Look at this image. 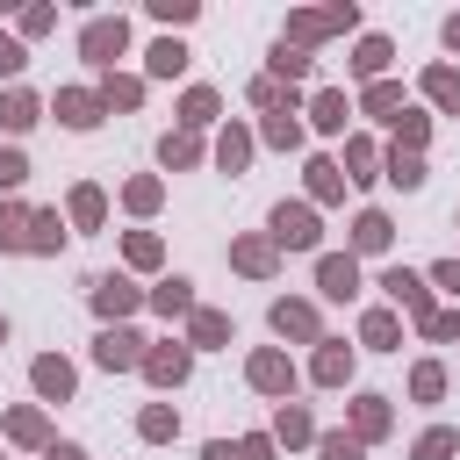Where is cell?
I'll use <instances>...</instances> for the list:
<instances>
[{"instance_id": "obj_1", "label": "cell", "mask_w": 460, "mask_h": 460, "mask_svg": "<svg viewBox=\"0 0 460 460\" xmlns=\"http://www.w3.org/2000/svg\"><path fill=\"white\" fill-rule=\"evenodd\" d=\"M345 29H359V7L352 0H338V7H295L288 14V29H280V43H323V36H345Z\"/></svg>"}, {"instance_id": "obj_2", "label": "cell", "mask_w": 460, "mask_h": 460, "mask_svg": "<svg viewBox=\"0 0 460 460\" xmlns=\"http://www.w3.org/2000/svg\"><path fill=\"white\" fill-rule=\"evenodd\" d=\"M122 50H129V22H122V14H93V22L79 29V58H86L101 79L115 72V58H122Z\"/></svg>"}, {"instance_id": "obj_3", "label": "cell", "mask_w": 460, "mask_h": 460, "mask_svg": "<svg viewBox=\"0 0 460 460\" xmlns=\"http://www.w3.org/2000/svg\"><path fill=\"white\" fill-rule=\"evenodd\" d=\"M266 237H273L280 252H316V244H323V223H316L309 201H280L273 223H266Z\"/></svg>"}, {"instance_id": "obj_4", "label": "cell", "mask_w": 460, "mask_h": 460, "mask_svg": "<svg viewBox=\"0 0 460 460\" xmlns=\"http://www.w3.org/2000/svg\"><path fill=\"white\" fill-rule=\"evenodd\" d=\"M86 302H93V316H101V323H122V316H137L151 295H144L129 273H101V280H86Z\"/></svg>"}, {"instance_id": "obj_5", "label": "cell", "mask_w": 460, "mask_h": 460, "mask_svg": "<svg viewBox=\"0 0 460 460\" xmlns=\"http://www.w3.org/2000/svg\"><path fill=\"white\" fill-rule=\"evenodd\" d=\"M244 381H252V388H259V395H273V402H288V395H295V381H302V374H295V359H288V352H280V345H259V352H252V359H244Z\"/></svg>"}, {"instance_id": "obj_6", "label": "cell", "mask_w": 460, "mask_h": 460, "mask_svg": "<svg viewBox=\"0 0 460 460\" xmlns=\"http://www.w3.org/2000/svg\"><path fill=\"white\" fill-rule=\"evenodd\" d=\"M137 374H144L151 388H180V381L194 374V345H187V338H158V345L144 352V367H137Z\"/></svg>"}, {"instance_id": "obj_7", "label": "cell", "mask_w": 460, "mask_h": 460, "mask_svg": "<svg viewBox=\"0 0 460 460\" xmlns=\"http://www.w3.org/2000/svg\"><path fill=\"white\" fill-rule=\"evenodd\" d=\"M144 352H151V338H137L129 323H108V331L93 338V359H101L108 374H137V367H144Z\"/></svg>"}, {"instance_id": "obj_8", "label": "cell", "mask_w": 460, "mask_h": 460, "mask_svg": "<svg viewBox=\"0 0 460 460\" xmlns=\"http://www.w3.org/2000/svg\"><path fill=\"white\" fill-rule=\"evenodd\" d=\"M381 288H388V302H395V309H410L417 323H431V316H438V302H431V280H424V273L388 266V273H381Z\"/></svg>"}, {"instance_id": "obj_9", "label": "cell", "mask_w": 460, "mask_h": 460, "mask_svg": "<svg viewBox=\"0 0 460 460\" xmlns=\"http://www.w3.org/2000/svg\"><path fill=\"white\" fill-rule=\"evenodd\" d=\"M50 115H58L65 129H101V115H108V101H101V86H58V101H50Z\"/></svg>"}, {"instance_id": "obj_10", "label": "cell", "mask_w": 460, "mask_h": 460, "mask_svg": "<svg viewBox=\"0 0 460 460\" xmlns=\"http://www.w3.org/2000/svg\"><path fill=\"white\" fill-rule=\"evenodd\" d=\"M266 316H273V331H280V338H295V345H323V316H316V302H295V295H280Z\"/></svg>"}, {"instance_id": "obj_11", "label": "cell", "mask_w": 460, "mask_h": 460, "mask_svg": "<svg viewBox=\"0 0 460 460\" xmlns=\"http://www.w3.org/2000/svg\"><path fill=\"white\" fill-rule=\"evenodd\" d=\"M29 388H36L43 402H72L79 374H72V359H65V352H36V359H29Z\"/></svg>"}, {"instance_id": "obj_12", "label": "cell", "mask_w": 460, "mask_h": 460, "mask_svg": "<svg viewBox=\"0 0 460 460\" xmlns=\"http://www.w3.org/2000/svg\"><path fill=\"white\" fill-rule=\"evenodd\" d=\"M316 288H323V302H352L359 295V259L352 252H316Z\"/></svg>"}, {"instance_id": "obj_13", "label": "cell", "mask_w": 460, "mask_h": 460, "mask_svg": "<svg viewBox=\"0 0 460 460\" xmlns=\"http://www.w3.org/2000/svg\"><path fill=\"white\" fill-rule=\"evenodd\" d=\"M345 431H352L359 446L388 438V431H395V410H388V395H352V410H345Z\"/></svg>"}, {"instance_id": "obj_14", "label": "cell", "mask_w": 460, "mask_h": 460, "mask_svg": "<svg viewBox=\"0 0 460 460\" xmlns=\"http://www.w3.org/2000/svg\"><path fill=\"white\" fill-rule=\"evenodd\" d=\"M230 266H237L244 280H273L280 244H273V237H230Z\"/></svg>"}, {"instance_id": "obj_15", "label": "cell", "mask_w": 460, "mask_h": 460, "mask_svg": "<svg viewBox=\"0 0 460 460\" xmlns=\"http://www.w3.org/2000/svg\"><path fill=\"white\" fill-rule=\"evenodd\" d=\"M252 108H259V115H302L309 101H302V86H288V79L259 72V79H252Z\"/></svg>"}, {"instance_id": "obj_16", "label": "cell", "mask_w": 460, "mask_h": 460, "mask_svg": "<svg viewBox=\"0 0 460 460\" xmlns=\"http://www.w3.org/2000/svg\"><path fill=\"white\" fill-rule=\"evenodd\" d=\"M388 244H395V223H388L381 208H359V216H352V244H345V252H352V259H374V252H388Z\"/></svg>"}, {"instance_id": "obj_17", "label": "cell", "mask_w": 460, "mask_h": 460, "mask_svg": "<svg viewBox=\"0 0 460 460\" xmlns=\"http://www.w3.org/2000/svg\"><path fill=\"white\" fill-rule=\"evenodd\" d=\"M309 381H316V388H345V381H352V345H345V338H323L316 359H309Z\"/></svg>"}, {"instance_id": "obj_18", "label": "cell", "mask_w": 460, "mask_h": 460, "mask_svg": "<svg viewBox=\"0 0 460 460\" xmlns=\"http://www.w3.org/2000/svg\"><path fill=\"white\" fill-rule=\"evenodd\" d=\"M65 223H72V230H101V223H108V194H101L93 180H79V187L65 194Z\"/></svg>"}, {"instance_id": "obj_19", "label": "cell", "mask_w": 460, "mask_h": 460, "mask_svg": "<svg viewBox=\"0 0 460 460\" xmlns=\"http://www.w3.org/2000/svg\"><path fill=\"white\" fill-rule=\"evenodd\" d=\"M72 237V223L58 216V208H29V223H22V252H58Z\"/></svg>"}, {"instance_id": "obj_20", "label": "cell", "mask_w": 460, "mask_h": 460, "mask_svg": "<svg viewBox=\"0 0 460 460\" xmlns=\"http://www.w3.org/2000/svg\"><path fill=\"white\" fill-rule=\"evenodd\" d=\"M345 115H352V101H345V86H316V93H309V129H323V137H338V129H345Z\"/></svg>"}, {"instance_id": "obj_21", "label": "cell", "mask_w": 460, "mask_h": 460, "mask_svg": "<svg viewBox=\"0 0 460 460\" xmlns=\"http://www.w3.org/2000/svg\"><path fill=\"white\" fill-rule=\"evenodd\" d=\"M273 446H316L309 402H280V410H273Z\"/></svg>"}, {"instance_id": "obj_22", "label": "cell", "mask_w": 460, "mask_h": 460, "mask_svg": "<svg viewBox=\"0 0 460 460\" xmlns=\"http://www.w3.org/2000/svg\"><path fill=\"white\" fill-rule=\"evenodd\" d=\"M36 122H43V101H36L29 86H7V93H0V129L22 137V129H36Z\"/></svg>"}, {"instance_id": "obj_23", "label": "cell", "mask_w": 460, "mask_h": 460, "mask_svg": "<svg viewBox=\"0 0 460 460\" xmlns=\"http://www.w3.org/2000/svg\"><path fill=\"white\" fill-rule=\"evenodd\" d=\"M417 93H424L431 108H446V115H460V65H424V79H417Z\"/></svg>"}, {"instance_id": "obj_24", "label": "cell", "mask_w": 460, "mask_h": 460, "mask_svg": "<svg viewBox=\"0 0 460 460\" xmlns=\"http://www.w3.org/2000/svg\"><path fill=\"white\" fill-rule=\"evenodd\" d=\"M388 58H395V43H388V36H359V43H352V79H367V86H374V79H388Z\"/></svg>"}, {"instance_id": "obj_25", "label": "cell", "mask_w": 460, "mask_h": 460, "mask_svg": "<svg viewBox=\"0 0 460 460\" xmlns=\"http://www.w3.org/2000/svg\"><path fill=\"white\" fill-rule=\"evenodd\" d=\"M216 115H223V93H216V86H187V93H180V129H194V137H201Z\"/></svg>"}, {"instance_id": "obj_26", "label": "cell", "mask_w": 460, "mask_h": 460, "mask_svg": "<svg viewBox=\"0 0 460 460\" xmlns=\"http://www.w3.org/2000/svg\"><path fill=\"white\" fill-rule=\"evenodd\" d=\"M338 165H345L352 187H367V180H381V144H374V137H345V158H338Z\"/></svg>"}, {"instance_id": "obj_27", "label": "cell", "mask_w": 460, "mask_h": 460, "mask_svg": "<svg viewBox=\"0 0 460 460\" xmlns=\"http://www.w3.org/2000/svg\"><path fill=\"white\" fill-rule=\"evenodd\" d=\"M302 180H309V201H345V187H352L338 158H309V165H302Z\"/></svg>"}, {"instance_id": "obj_28", "label": "cell", "mask_w": 460, "mask_h": 460, "mask_svg": "<svg viewBox=\"0 0 460 460\" xmlns=\"http://www.w3.org/2000/svg\"><path fill=\"white\" fill-rule=\"evenodd\" d=\"M359 345H367V352H395V345H402V316H395V309H367V316H359Z\"/></svg>"}, {"instance_id": "obj_29", "label": "cell", "mask_w": 460, "mask_h": 460, "mask_svg": "<svg viewBox=\"0 0 460 460\" xmlns=\"http://www.w3.org/2000/svg\"><path fill=\"white\" fill-rule=\"evenodd\" d=\"M7 438H14V446H43V453L58 446V438H50V417H43L36 402H22V410H7Z\"/></svg>"}, {"instance_id": "obj_30", "label": "cell", "mask_w": 460, "mask_h": 460, "mask_svg": "<svg viewBox=\"0 0 460 460\" xmlns=\"http://www.w3.org/2000/svg\"><path fill=\"white\" fill-rule=\"evenodd\" d=\"M158 165H165V172L201 165V137H194V129H165V137H158Z\"/></svg>"}, {"instance_id": "obj_31", "label": "cell", "mask_w": 460, "mask_h": 460, "mask_svg": "<svg viewBox=\"0 0 460 460\" xmlns=\"http://www.w3.org/2000/svg\"><path fill=\"white\" fill-rule=\"evenodd\" d=\"M187 345H194V352L230 345V316H223V309H194V316H187Z\"/></svg>"}, {"instance_id": "obj_32", "label": "cell", "mask_w": 460, "mask_h": 460, "mask_svg": "<svg viewBox=\"0 0 460 460\" xmlns=\"http://www.w3.org/2000/svg\"><path fill=\"white\" fill-rule=\"evenodd\" d=\"M144 72H151V79H180V72H187V43H180V36H158V43L144 50Z\"/></svg>"}, {"instance_id": "obj_33", "label": "cell", "mask_w": 460, "mask_h": 460, "mask_svg": "<svg viewBox=\"0 0 460 460\" xmlns=\"http://www.w3.org/2000/svg\"><path fill=\"white\" fill-rule=\"evenodd\" d=\"M266 72H273V79H288V86H302V79L316 72V58H309L302 43H273V58H266Z\"/></svg>"}, {"instance_id": "obj_34", "label": "cell", "mask_w": 460, "mask_h": 460, "mask_svg": "<svg viewBox=\"0 0 460 460\" xmlns=\"http://www.w3.org/2000/svg\"><path fill=\"white\" fill-rule=\"evenodd\" d=\"M252 144H259V137H252L244 122H230V129L216 137V165H223V172H244V165H252Z\"/></svg>"}, {"instance_id": "obj_35", "label": "cell", "mask_w": 460, "mask_h": 460, "mask_svg": "<svg viewBox=\"0 0 460 460\" xmlns=\"http://www.w3.org/2000/svg\"><path fill=\"white\" fill-rule=\"evenodd\" d=\"M151 309H158V316H194V309H201V302H194V280H180V273L158 280V288H151Z\"/></svg>"}, {"instance_id": "obj_36", "label": "cell", "mask_w": 460, "mask_h": 460, "mask_svg": "<svg viewBox=\"0 0 460 460\" xmlns=\"http://www.w3.org/2000/svg\"><path fill=\"white\" fill-rule=\"evenodd\" d=\"M402 108H410V101H402V86H395V79H374V86L359 93V115H381V122H395Z\"/></svg>"}, {"instance_id": "obj_37", "label": "cell", "mask_w": 460, "mask_h": 460, "mask_svg": "<svg viewBox=\"0 0 460 460\" xmlns=\"http://www.w3.org/2000/svg\"><path fill=\"white\" fill-rule=\"evenodd\" d=\"M381 180H395L402 194H417V187H424V158H417V151H395V144H388V158H381Z\"/></svg>"}, {"instance_id": "obj_38", "label": "cell", "mask_w": 460, "mask_h": 460, "mask_svg": "<svg viewBox=\"0 0 460 460\" xmlns=\"http://www.w3.org/2000/svg\"><path fill=\"white\" fill-rule=\"evenodd\" d=\"M137 431H144L151 446H165V438H180V410H172V402H144V410H137Z\"/></svg>"}, {"instance_id": "obj_39", "label": "cell", "mask_w": 460, "mask_h": 460, "mask_svg": "<svg viewBox=\"0 0 460 460\" xmlns=\"http://www.w3.org/2000/svg\"><path fill=\"white\" fill-rule=\"evenodd\" d=\"M101 101H108V115H115V108H144V79H137V72H108V79H101Z\"/></svg>"}, {"instance_id": "obj_40", "label": "cell", "mask_w": 460, "mask_h": 460, "mask_svg": "<svg viewBox=\"0 0 460 460\" xmlns=\"http://www.w3.org/2000/svg\"><path fill=\"white\" fill-rule=\"evenodd\" d=\"M259 137H266L273 151H302V137H309V122H302V115H266V122H259Z\"/></svg>"}, {"instance_id": "obj_41", "label": "cell", "mask_w": 460, "mask_h": 460, "mask_svg": "<svg viewBox=\"0 0 460 460\" xmlns=\"http://www.w3.org/2000/svg\"><path fill=\"white\" fill-rule=\"evenodd\" d=\"M158 201H165V180H151V172H137V180L122 187V208H129V216H158Z\"/></svg>"}, {"instance_id": "obj_42", "label": "cell", "mask_w": 460, "mask_h": 460, "mask_svg": "<svg viewBox=\"0 0 460 460\" xmlns=\"http://www.w3.org/2000/svg\"><path fill=\"white\" fill-rule=\"evenodd\" d=\"M424 144H431V115L402 108V115H395V151H417V158H424Z\"/></svg>"}, {"instance_id": "obj_43", "label": "cell", "mask_w": 460, "mask_h": 460, "mask_svg": "<svg viewBox=\"0 0 460 460\" xmlns=\"http://www.w3.org/2000/svg\"><path fill=\"white\" fill-rule=\"evenodd\" d=\"M122 259H129L137 273H151V266L165 259V244H158V230H129V237H122Z\"/></svg>"}, {"instance_id": "obj_44", "label": "cell", "mask_w": 460, "mask_h": 460, "mask_svg": "<svg viewBox=\"0 0 460 460\" xmlns=\"http://www.w3.org/2000/svg\"><path fill=\"white\" fill-rule=\"evenodd\" d=\"M453 453H460V431H453V424H431V431L410 446V460H453Z\"/></svg>"}, {"instance_id": "obj_45", "label": "cell", "mask_w": 460, "mask_h": 460, "mask_svg": "<svg viewBox=\"0 0 460 460\" xmlns=\"http://www.w3.org/2000/svg\"><path fill=\"white\" fill-rule=\"evenodd\" d=\"M410 395H417V402H438V395H446V367H438V359H417V367H410Z\"/></svg>"}, {"instance_id": "obj_46", "label": "cell", "mask_w": 460, "mask_h": 460, "mask_svg": "<svg viewBox=\"0 0 460 460\" xmlns=\"http://www.w3.org/2000/svg\"><path fill=\"white\" fill-rule=\"evenodd\" d=\"M316 460H367V446L352 431H316Z\"/></svg>"}, {"instance_id": "obj_47", "label": "cell", "mask_w": 460, "mask_h": 460, "mask_svg": "<svg viewBox=\"0 0 460 460\" xmlns=\"http://www.w3.org/2000/svg\"><path fill=\"white\" fill-rule=\"evenodd\" d=\"M22 223H29V201H0V252H22Z\"/></svg>"}, {"instance_id": "obj_48", "label": "cell", "mask_w": 460, "mask_h": 460, "mask_svg": "<svg viewBox=\"0 0 460 460\" xmlns=\"http://www.w3.org/2000/svg\"><path fill=\"white\" fill-rule=\"evenodd\" d=\"M201 14V0H151V22H165V29H187Z\"/></svg>"}, {"instance_id": "obj_49", "label": "cell", "mask_w": 460, "mask_h": 460, "mask_svg": "<svg viewBox=\"0 0 460 460\" xmlns=\"http://www.w3.org/2000/svg\"><path fill=\"white\" fill-rule=\"evenodd\" d=\"M22 180H29V158H22L14 144H0V194L14 201V187H22Z\"/></svg>"}, {"instance_id": "obj_50", "label": "cell", "mask_w": 460, "mask_h": 460, "mask_svg": "<svg viewBox=\"0 0 460 460\" xmlns=\"http://www.w3.org/2000/svg\"><path fill=\"white\" fill-rule=\"evenodd\" d=\"M14 29H22V36H50V29H58V7H22Z\"/></svg>"}, {"instance_id": "obj_51", "label": "cell", "mask_w": 460, "mask_h": 460, "mask_svg": "<svg viewBox=\"0 0 460 460\" xmlns=\"http://www.w3.org/2000/svg\"><path fill=\"white\" fill-rule=\"evenodd\" d=\"M417 331H424L431 345H446V338H460V309H438V316H431V323H417Z\"/></svg>"}, {"instance_id": "obj_52", "label": "cell", "mask_w": 460, "mask_h": 460, "mask_svg": "<svg viewBox=\"0 0 460 460\" xmlns=\"http://www.w3.org/2000/svg\"><path fill=\"white\" fill-rule=\"evenodd\" d=\"M29 65V50H22V36H0V79H14Z\"/></svg>"}, {"instance_id": "obj_53", "label": "cell", "mask_w": 460, "mask_h": 460, "mask_svg": "<svg viewBox=\"0 0 460 460\" xmlns=\"http://www.w3.org/2000/svg\"><path fill=\"white\" fill-rule=\"evenodd\" d=\"M237 460H273V431H252V438H237Z\"/></svg>"}, {"instance_id": "obj_54", "label": "cell", "mask_w": 460, "mask_h": 460, "mask_svg": "<svg viewBox=\"0 0 460 460\" xmlns=\"http://www.w3.org/2000/svg\"><path fill=\"white\" fill-rule=\"evenodd\" d=\"M431 280H438L446 295H460V259H438V266H431Z\"/></svg>"}, {"instance_id": "obj_55", "label": "cell", "mask_w": 460, "mask_h": 460, "mask_svg": "<svg viewBox=\"0 0 460 460\" xmlns=\"http://www.w3.org/2000/svg\"><path fill=\"white\" fill-rule=\"evenodd\" d=\"M201 460H237V446H230V438H208V446H201Z\"/></svg>"}, {"instance_id": "obj_56", "label": "cell", "mask_w": 460, "mask_h": 460, "mask_svg": "<svg viewBox=\"0 0 460 460\" xmlns=\"http://www.w3.org/2000/svg\"><path fill=\"white\" fill-rule=\"evenodd\" d=\"M43 460H86V453H79V446H72V438H58V446H50V453H43Z\"/></svg>"}, {"instance_id": "obj_57", "label": "cell", "mask_w": 460, "mask_h": 460, "mask_svg": "<svg viewBox=\"0 0 460 460\" xmlns=\"http://www.w3.org/2000/svg\"><path fill=\"white\" fill-rule=\"evenodd\" d=\"M446 50L460 58V14H446Z\"/></svg>"}, {"instance_id": "obj_58", "label": "cell", "mask_w": 460, "mask_h": 460, "mask_svg": "<svg viewBox=\"0 0 460 460\" xmlns=\"http://www.w3.org/2000/svg\"><path fill=\"white\" fill-rule=\"evenodd\" d=\"M0 345H7V316H0Z\"/></svg>"}]
</instances>
